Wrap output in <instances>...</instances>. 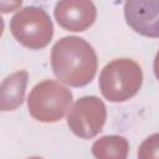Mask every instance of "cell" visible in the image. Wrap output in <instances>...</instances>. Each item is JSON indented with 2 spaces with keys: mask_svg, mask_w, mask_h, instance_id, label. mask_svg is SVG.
I'll return each mask as SVG.
<instances>
[{
  "mask_svg": "<svg viewBox=\"0 0 159 159\" xmlns=\"http://www.w3.org/2000/svg\"><path fill=\"white\" fill-rule=\"evenodd\" d=\"M94 48L82 37L66 36L51 51V67L60 82L71 87L88 84L97 72Z\"/></svg>",
  "mask_w": 159,
  "mask_h": 159,
  "instance_id": "1",
  "label": "cell"
},
{
  "mask_svg": "<svg viewBox=\"0 0 159 159\" xmlns=\"http://www.w3.org/2000/svg\"><path fill=\"white\" fill-rule=\"evenodd\" d=\"M143 83V71L132 58H116L99 75V89L109 102H125L134 97Z\"/></svg>",
  "mask_w": 159,
  "mask_h": 159,
  "instance_id": "2",
  "label": "cell"
},
{
  "mask_svg": "<svg viewBox=\"0 0 159 159\" xmlns=\"http://www.w3.org/2000/svg\"><path fill=\"white\" fill-rule=\"evenodd\" d=\"M72 93L68 88L53 80L37 83L27 98L29 112L32 118L43 123L60 120L70 109Z\"/></svg>",
  "mask_w": 159,
  "mask_h": 159,
  "instance_id": "3",
  "label": "cell"
},
{
  "mask_svg": "<svg viewBox=\"0 0 159 159\" xmlns=\"http://www.w3.org/2000/svg\"><path fill=\"white\" fill-rule=\"evenodd\" d=\"M10 30L17 42L31 50L43 48L53 36L48 14L37 6H26L17 11L11 19Z\"/></svg>",
  "mask_w": 159,
  "mask_h": 159,
  "instance_id": "4",
  "label": "cell"
},
{
  "mask_svg": "<svg viewBox=\"0 0 159 159\" xmlns=\"http://www.w3.org/2000/svg\"><path fill=\"white\" fill-rule=\"evenodd\" d=\"M107 109L102 99L96 96H84L76 101L67 116V125L80 138L91 139L103 128Z\"/></svg>",
  "mask_w": 159,
  "mask_h": 159,
  "instance_id": "5",
  "label": "cell"
},
{
  "mask_svg": "<svg viewBox=\"0 0 159 159\" xmlns=\"http://www.w3.org/2000/svg\"><path fill=\"white\" fill-rule=\"evenodd\" d=\"M57 24L72 32H82L96 20L97 10L92 0H60L53 10Z\"/></svg>",
  "mask_w": 159,
  "mask_h": 159,
  "instance_id": "6",
  "label": "cell"
},
{
  "mask_svg": "<svg viewBox=\"0 0 159 159\" xmlns=\"http://www.w3.org/2000/svg\"><path fill=\"white\" fill-rule=\"evenodd\" d=\"M124 17L137 34L159 37V0H125Z\"/></svg>",
  "mask_w": 159,
  "mask_h": 159,
  "instance_id": "7",
  "label": "cell"
},
{
  "mask_svg": "<svg viewBox=\"0 0 159 159\" xmlns=\"http://www.w3.org/2000/svg\"><path fill=\"white\" fill-rule=\"evenodd\" d=\"M29 81L26 71H16L7 76L0 86V109L2 112L17 109L25 97V91Z\"/></svg>",
  "mask_w": 159,
  "mask_h": 159,
  "instance_id": "8",
  "label": "cell"
},
{
  "mask_svg": "<svg viewBox=\"0 0 159 159\" xmlns=\"http://www.w3.org/2000/svg\"><path fill=\"white\" fill-rule=\"evenodd\" d=\"M129 144L122 135H104L92 145V154L98 159H125Z\"/></svg>",
  "mask_w": 159,
  "mask_h": 159,
  "instance_id": "9",
  "label": "cell"
},
{
  "mask_svg": "<svg viewBox=\"0 0 159 159\" xmlns=\"http://www.w3.org/2000/svg\"><path fill=\"white\" fill-rule=\"evenodd\" d=\"M139 159H158L159 158V133L149 135L138 149Z\"/></svg>",
  "mask_w": 159,
  "mask_h": 159,
  "instance_id": "10",
  "label": "cell"
},
{
  "mask_svg": "<svg viewBox=\"0 0 159 159\" xmlns=\"http://www.w3.org/2000/svg\"><path fill=\"white\" fill-rule=\"evenodd\" d=\"M22 0H1V11L2 12H10L16 10L21 5Z\"/></svg>",
  "mask_w": 159,
  "mask_h": 159,
  "instance_id": "11",
  "label": "cell"
},
{
  "mask_svg": "<svg viewBox=\"0 0 159 159\" xmlns=\"http://www.w3.org/2000/svg\"><path fill=\"white\" fill-rule=\"evenodd\" d=\"M153 67H154V73H155L157 78L159 80V51H158V52H157V55H155V58H154V65H153Z\"/></svg>",
  "mask_w": 159,
  "mask_h": 159,
  "instance_id": "12",
  "label": "cell"
}]
</instances>
